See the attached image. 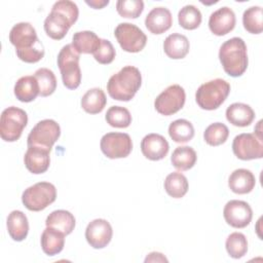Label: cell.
<instances>
[{"label": "cell", "instance_id": "cell-1", "mask_svg": "<svg viewBox=\"0 0 263 263\" xmlns=\"http://www.w3.org/2000/svg\"><path fill=\"white\" fill-rule=\"evenodd\" d=\"M9 41L17 58L25 63H37L44 57V48L30 23H18L9 32Z\"/></svg>", "mask_w": 263, "mask_h": 263}, {"label": "cell", "instance_id": "cell-2", "mask_svg": "<svg viewBox=\"0 0 263 263\" xmlns=\"http://www.w3.org/2000/svg\"><path fill=\"white\" fill-rule=\"evenodd\" d=\"M141 84L140 70L134 66H125L109 78L107 90L112 99L127 102L135 97Z\"/></svg>", "mask_w": 263, "mask_h": 263}, {"label": "cell", "instance_id": "cell-3", "mask_svg": "<svg viewBox=\"0 0 263 263\" xmlns=\"http://www.w3.org/2000/svg\"><path fill=\"white\" fill-rule=\"evenodd\" d=\"M219 60L229 76H241L248 68V52L245 41L239 37H233L225 41L220 46Z\"/></svg>", "mask_w": 263, "mask_h": 263}, {"label": "cell", "instance_id": "cell-4", "mask_svg": "<svg viewBox=\"0 0 263 263\" xmlns=\"http://www.w3.org/2000/svg\"><path fill=\"white\" fill-rule=\"evenodd\" d=\"M230 84L221 78H216L202 83L196 90L195 100L203 110H216L227 99Z\"/></svg>", "mask_w": 263, "mask_h": 263}, {"label": "cell", "instance_id": "cell-5", "mask_svg": "<svg viewBox=\"0 0 263 263\" xmlns=\"http://www.w3.org/2000/svg\"><path fill=\"white\" fill-rule=\"evenodd\" d=\"M80 53L72 44H66L58 54V66L62 74L63 84L69 89H75L81 82V71L79 67Z\"/></svg>", "mask_w": 263, "mask_h": 263}, {"label": "cell", "instance_id": "cell-6", "mask_svg": "<svg viewBox=\"0 0 263 263\" xmlns=\"http://www.w3.org/2000/svg\"><path fill=\"white\" fill-rule=\"evenodd\" d=\"M57 198V189L49 182H39L27 189L22 194L23 204L32 212H39L51 204Z\"/></svg>", "mask_w": 263, "mask_h": 263}, {"label": "cell", "instance_id": "cell-7", "mask_svg": "<svg viewBox=\"0 0 263 263\" xmlns=\"http://www.w3.org/2000/svg\"><path fill=\"white\" fill-rule=\"evenodd\" d=\"M28 123L25 110L11 106L3 110L0 118V136L5 142H14L20 139Z\"/></svg>", "mask_w": 263, "mask_h": 263}, {"label": "cell", "instance_id": "cell-8", "mask_svg": "<svg viewBox=\"0 0 263 263\" xmlns=\"http://www.w3.org/2000/svg\"><path fill=\"white\" fill-rule=\"evenodd\" d=\"M61 127L53 119L39 121L30 132L27 138L28 146H38L51 150L53 144L59 140Z\"/></svg>", "mask_w": 263, "mask_h": 263}, {"label": "cell", "instance_id": "cell-9", "mask_svg": "<svg viewBox=\"0 0 263 263\" xmlns=\"http://www.w3.org/2000/svg\"><path fill=\"white\" fill-rule=\"evenodd\" d=\"M116 40L120 47L127 52L141 51L147 42V36L136 25L130 23L119 24L114 31Z\"/></svg>", "mask_w": 263, "mask_h": 263}, {"label": "cell", "instance_id": "cell-10", "mask_svg": "<svg viewBox=\"0 0 263 263\" xmlns=\"http://www.w3.org/2000/svg\"><path fill=\"white\" fill-rule=\"evenodd\" d=\"M185 100L184 88L179 84H173L157 96L154 101V107L159 114L170 116L183 108Z\"/></svg>", "mask_w": 263, "mask_h": 263}, {"label": "cell", "instance_id": "cell-11", "mask_svg": "<svg viewBox=\"0 0 263 263\" xmlns=\"http://www.w3.org/2000/svg\"><path fill=\"white\" fill-rule=\"evenodd\" d=\"M100 147L108 158H124L132 152L133 142L125 133H108L102 137Z\"/></svg>", "mask_w": 263, "mask_h": 263}, {"label": "cell", "instance_id": "cell-12", "mask_svg": "<svg viewBox=\"0 0 263 263\" xmlns=\"http://www.w3.org/2000/svg\"><path fill=\"white\" fill-rule=\"evenodd\" d=\"M234 155L241 160L259 159L263 156L262 141L255 134L243 133L237 135L232 142Z\"/></svg>", "mask_w": 263, "mask_h": 263}, {"label": "cell", "instance_id": "cell-13", "mask_svg": "<svg viewBox=\"0 0 263 263\" xmlns=\"http://www.w3.org/2000/svg\"><path fill=\"white\" fill-rule=\"evenodd\" d=\"M223 216L227 224L231 227L245 228L252 221L253 211L248 202L233 199L225 204Z\"/></svg>", "mask_w": 263, "mask_h": 263}, {"label": "cell", "instance_id": "cell-14", "mask_svg": "<svg viewBox=\"0 0 263 263\" xmlns=\"http://www.w3.org/2000/svg\"><path fill=\"white\" fill-rule=\"evenodd\" d=\"M113 230L105 219H95L88 223L85 229V238L93 249L105 248L112 238Z\"/></svg>", "mask_w": 263, "mask_h": 263}, {"label": "cell", "instance_id": "cell-15", "mask_svg": "<svg viewBox=\"0 0 263 263\" xmlns=\"http://www.w3.org/2000/svg\"><path fill=\"white\" fill-rule=\"evenodd\" d=\"M235 23L236 18L234 11L227 6H223L210 15L209 28L213 34L223 36L234 29Z\"/></svg>", "mask_w": 263, "mask_h": 263}, {"label": "cell", "instance_id": "cell-16", "mask_svg": "<svg viewBox=\"0 0 263 263\" xmlns=\"http://www.w3.org/2000/svg\"><path fill=\"white\" fill-rule=\"evenodd\" d=\"M170 146L166 139L159 134H148L141 142V151L143 155L150 160H160L168 152Z\"/></svg>", "mask_w": 263, "mask_h": 263}, {"label": "cell", "instance_id": "cell-17", "mask_svg": "<svg viewBox=\"0 0 263 263\" xmlns=\"http://www.w3.org/2000/svg\"><path fill=\"white\" fill-rule=\"evenodd\" d=\"M49 152V150L42 147L28 146L24 156V162L27 170L35 175L45 173L50 163Z\"/></svg>", "mask_w": 263, "mask_h": 263}, {"label": "cell", "instance_id": "cell-18", "mask_svg": "<svg viewBox=\"0 0 263 263\" xmlns=\"http://www.w3.org/2000/svg\"><path fill=\"white\" fill-rule=\"evenodd\" d=\"M173 24L171 11L162 6L154 7L145 18V26L150 33L159 35L167 31Z\"/></svg>", "mask_w": 263, "mask_h": 263}, {"label": "cell", "instance_id": "cell-19", "mask_svg": "<svg viewBox=\"0 0 263 263\" xmlns=\"http://www.w3.org/2000/svg\"><path fill=\"white\" fill-rule=\"evenodd\" d=\"M71 26L70 20L55 10H51L44 21V31L46 35L54 40L63 39Z\"/></svg>", "mask_w": 263, "mask_h": 263}, {"label": "cell", "instance_id": "cell-20", "mask_svg": "<svg viewBox=\"0 0 263 263\" xmlns=\"http://www.w3.org/2000/svg\"><path fill=\"white\" fill-rule=\"evenodd\" d=\"M256 185V179L253 173L247 168H237L233 171L228 179L230 190L236 194L250 193Z\"/></svg>", "mask_w": 263, "mask_h": 263}, {"label": "cell", "instance_id": "cell-21", "mask_svg": "<svg viewBox=\"0 0 263 263\" xmlns=\"http://www.w3.org/2000/svg\"><path fill=\"white\" fill-rule=\"evenodd\" d=\"M226 118L232 125L245 127L253 122L255 112L247 104L233 103L226 109Z\"/></svg>", "mask_w": 263, "mask_h": 263}, {"label": "cell", "instance_id": "cell-22", "mask_svg": "<svg viewBox=\"0 0 263 263\" xmlns=\"http://www.w3.org/2000/svg\"><path fill=\"white\" fill-rule=\"evenodd\" d=\"M190 44L185 35L173 33L168 35L163 42V50L165 54L174 60L183 59L189 52Z\"/></svg>", "mask_w": 263, "mask_h": 263}, {"label": "cell", "instance_id": "cell-23", "mask_svg": "<svg viewBox=\"0 0 263 263\" xmlns=\"http://www.w3.org/2000/svg\"><path fill=\"white\" fill-rule=\"evenodd\" d=\"M42 251L48 256H54L61 253L65 246V234L52 227L46 226L41 234Z\"/></svg>", "mask_w": 263, "mask_h": 263}, {"label": "cell", "instance_id": "cell-24", "mask_svg": "<svg viewBox=\"0 0 263 263\" xmlns=\"http://www.w3.org/2000/svg\"><path fill=\"white\" fill-rule=\"evenodd\" d=\"M7 230L9 236L15 241L24 240L29 232L27 216L22 211H12L7 217Z\"/></svg>", "mask_w": 263, "mask_h": 263}, {"label": "cell", "instance_id": "cell-25", "mask_svg": "<svg viewBox=\"0 0 263 263\" xmlns=\"http://www.w3.org/2000/svg\"><path fill=\"white\" fill-rule=\"evenodd\" d=\"M14 96L23 103L34 101L39 95V85L35 76L27 75L21 77L14 84Z\"/></svg>", "mask_w": 263, "mask_h": 263}, {"label": "cell", "instance_id": "cell-26", "mask_svg": "<svg viewBox=\"0 0 263 263\" xmlns=\"http://www.w3.org/2000/svg\"><path fill=\"white\" fill-rule=\"evenodd\" d=\"M45 225L63 232L65 235H68L74 230L75 218L69 211L57 210L47 216Z\"/></svg>", "mask_w": 263, "mask_h": 263}, {"label": "cell", "instance_id": "cell-27", "mask_svg": "<svg viewBox=\"0 0 263 263\" xmlns=\"http://www.w3.org/2000/svg\"><path fill=\"white\" fill-rule=\"evenodd\" d=\"M101 40L92 31H79L74 33L72 45L78 53H93L99 48Z\"/></svg>", "mask_w": 263, "mask_h": 263}, {"label": "cell", "instance_id": "cell-28", "mask_svg": "<svg viewBox=\"0 0 263 263\" xmlns=\"http://www.w3.org/2000/svg\"><path fill=\"white\" fill-rule=\"evenodd\" d=\"M107 104L106 95L99 87L88 89L81 99L82 109L89 114H98L103 111Z\"/></svg>", "mask_w": 263, "mask_h": 263}, {"label": "cell", "instance_id": "cell-29", "mask_svg": "<svg viewBox=\"0 0 263 263\" xmlns=\"http://www.w3.org/2000/svg\"><path fill=\"white\" fill-rule=\"evenodd\" d=\"M197 159L195 150L189 146H179L172 154V164L179 171H188L194 166Z\"/></svg>", "mask_w": 263, "mask_h": 263}, {"label": "cell", "instance_id": "cell-30", "mask_svg": "<svg viewBox=\"0 0 263 263\" xmlns=\"http://www.w3.org/2000/svg\"><path fill=\"white\" fill-rule=\"evenodd\" d=\"M164 189L173 198H181L188 191L187 178L180 172H173L164 180Z\"/></svg>", "mask_w": 263, "mask_h": 263}, {"label": "cell", "instance_id": "cell-31", "mask_svg": "<svg viewBox=\"0 0 263 263\" xmlns=\"http://www.w3.org/2000/svg\"><path fill=\"white\" fill-rule=\"evenodd\" d=\"M168 135L176 143H187L194 137V127L186 119H177L170 124Z\"/></svg>", "mask_w": 263, "mask_h": 263}, {"label": "cell", "instance_id": "cell-32", "mask_svg": "<svg viewBox=\"0 0 263 263\" xmlns=\"http://www.w3.org/2000/svg\"><path fill=\"white\" fill-rule=\"evenodd\" d=\"M243 28L251 34H260L263 31V10L261 6H251L242 14Z\"/></svg>", "mask_w": 263, "mask_h": 263}, {"label": "cell", "instance_id": "cell-33", "mask_svg": "<svg viewBox=\"0 0 263 263\" xmlns=\"http://www.w3.org/2000/svg\"><path fill=\"white\" fill-rule=\"evenodd\" d=\"M202 16L200 10L194 5L183 6L178 13V21L182 28L186 30H194L199 27Z\"/></svg>", "mask_w": 263, "mask_h": 263}, {"label": "cell", "instance_id": "cell-34", "mask_svg": "<svg viewBox=\"0 0 263 263\" xmlns=\"http://www.w3.org/2000/svg\"><path fill=\"white\" fill-rule=\"evenodd\" d=\"M228 255L233 259L243 257L248 252V240L245 234L240 232H232L228 235L225 242Z\"/></svg>", "mask_w": 263, "mask_h": 263}, {"label": "cell", "instance_id": "cell-35", "mask_svg": "<svg viewBox=\"0 0 263 263\" xmlns=\"http://www.w3.org/2000/svg\"><path fill=\"white\" fill-rule=\"evenodd\" d=\"M34 76L38 82L41 97H48L53 93L57 88V78L50 69L40 68L35 72Z\"/></svg>", "mask_w": 263, "mask_h": 263}, {"label": "cell", "instance_id": "cell-36", "mask_svg": "<svg viewBox=\"0 0 263 263\" xmlns=\"http://www.w3.org/2000/svg\"><path fill=\"white\" fill-rule=\"evenodd\" d=\"M106 121L109 125L118 128H125L132 123V115L129 111L121 106H112L107 110Z\"/></svg>", "mask_w": 263, "mask_h": 263}, {"label": "cell", "instance_id": "cell-37", "mask_svg": "<svg viewBox=\"0 0 263 263\" xmlns=\"http://www.w3.org/2000/svg\"><path fill=\"white\" fill-rule=\"evenodd\" d=\"M228 136L229 129L222 122H215L210 124L203 133V139L210 146H219L225 143Z\"/></svg>", "mask_w": 263, "mask_h": 263}, {"label": "cell", "instance_id": "cell-38", "mask_svg": "<svg viewBox=\"0 0 263 263\" xmlns=\"http://www.w3.org/2000/svg\"><path fill=\"white\" fill-rule=\"evenodd\" d=\"M116 10L122 17L137 18L144 10V2L142 0H118Z\"/></svg>", "mask_w": 263, "mask_h": 263}, {"label": "cell", "instance_id": "cell-39", "mask_svg": "<svg viewBox=\"0 0 263 263\" xmlns=\"http://www.w3.org/2000/svg\"><path fill=\"white\" fill-rule=\"evenodd\" d=\"M92 54L98 63L102 65H107L114 61L116 52L113 44L109 40L102 39L99 48Z\"/></svg>", "mask_w": 263, "mask_h": 263}, {"label": "cell", "instance_id": "cell-40", "mask_svg": "<svg viewBox=\"0 0 263 263\" xmlns=\"http://www.w3.org/2000/svg\"><path fill=\"white\" fill-rule=\"evenodd\" d=\"M51 10L59 11V12L63 13L64 15H66L70 20L72 25L77 21L78 14H79V10H78L76 3H74L73 1H70V0L57 1L52 5Z\"/></svg>", "mask_w": 263, "mask_h": 263}, {"label": "cell", "instance_id": "cell-41", "mask_svg": "<svg viewBox=\"0 0 263 263\" xmlns=\"http://www.w3.org/2000/svg\"><path fill=\"white\" fill-rule=\"evenodd\" d=\"M145 262H167V259L161 253L152 252L146 257Z\"/></svg>", "mask_w": 263, "mask_h": 263}, {"label": "cell", "instance_id": "cell-42", "mask_svg": "<svg viewBox=\"0 0 263 263\" xmlns=\"http://www.w3.org/2000/svg\"><path fill=\"white\" fill-rule=\"evenodd\" d=\"M85 3H86L87 5H89V6L93 7V8H96V9H101V8H103L104 6H106V5L109 4V0H99V1H98V0H92V1L86 0Z\"/></svg>", "mask_w": 263, "mask_h": 263}]
</instances>
